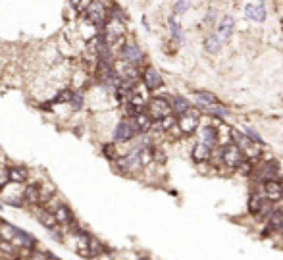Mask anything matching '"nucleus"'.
<instances>
[{
	"mask_svg": "<svg viewBox=\"0 0 283 260\" xmlns=\"http://www.w3.org/2000/svg\"><path fill=\"white\" fill-rule=\"evenodd\" d=\"M214 152H218L220 156V162H221V166L223 168H229V170H239V166L247 160L245 156H243V152L237 145H223V147H220L218 151L214 149Z\"/></svg>",
	"mask_w": 283,
	"mask_h": 260,
	"instance_id": "nucleus-1",
	"label": "nucleus"
},
{
	"mask_svg": "<svg viewBox=\"0 0 283 260\" xmlns=\"http://www.w3.org/2000/svg\"><path fill=\"white\" fill-rule=\"evenodd\" d=\"M114 164H116V168H118L120 172H124V173H133V172L143 170L141 149H139V147H135V149L127 151L126 154H120V156L114 160Z\"/></svg>",
	"mask_w": 283,
	"mask_h": 260,
	"instance_id": "nucleus-2",
	"label": "nucleus"
},
{
	"mask_svg": "<svg viewBox=\"0 0 283 260\" xmlns=\"http://www.w3.org/2000/svg\"><path fill=\"white\" fill-rule=\"evenodd\" d=\"M108 10H106V6L100 2V0H93L91 4H89L87 12L83 14V18L87 20L93 27H96V33H102V27H104V23L108 22Z\"/></svg>",
	"mask_w": 283,
	"mask_h": 260,
	"instance_id": "nucleus-3",
	"label": "nucleus"
},
{
	"mask_svg": "<svg viewBox=\"0 0 283 260\" xmlns=\"http://www.w3.org/2000/svg\"><path fill=\"white\" fill-rule=\"evenodd\" d=\"M33 208H35V218H37V222L43 226L44 229H46L54 239L64 241V229L58 226V222L54 220L52 212L46 210V208H43V206H33Z\"/></svg>",
	"mask_w": 283,
	"mask_h": 260,
	"instance_id": "nucleus-4",
	"label": "nucleus"
},
{
	"mask_svg": "<svg viewBox=\"0 0 283 260\" xmlns=\"http://www.w3.org/2000/svg\"><path fill=\"white\" fill-rule=\"evenodd\" d=\"M46 210H50L52 212V216L54 220L58 222V226L62 228V229H69L71 226H75L77 224V218L73 214V210L65 204V202H58V204H50V206H46Z\"/></svg>",
	"mask_w": 283,
	"mask_h": 260,
	"instance_id": "nucleus-5",
	"label": "nucleus"
},
{
	"mask_svg": "<svg viewBox=\"0 0 283 260\" xmlns=\"http://www.w3.org/2000/svg\"><path fill=\"white\" fill-rule=\"evenodd\" d=\"M145 112L153 118V122H158V120L172 114V106H170V100L166 97H153V98L147 100Z\"/></svg>",
	"mask_w": 283,
	"mask_h": 260,
	"instance_id": "nucleus-6",
	"label": "nucleus"
},
{
	"mask_svg": "<svg viewBox=\"0 0 283 260\" xmlns=\"http://www.w3.org/2000/svg\"><path fill=\"white\" fill-rule=\"evenodd\" d=\"M198 126H200V112L195 106L189 112H185L183 116H179L175 122V128L179 130L181 135H193L198 130Z\"/></svg>",
	"mask_w": 283,
	"mask_h": 260,
	"instance_id": "nucleus-7",
	"label": "nucleus"
},
{
	"mask_svg": "<svg viewBox=\"0 0 283 260\" xmlns=\"http://www.w3.org/2000/svg\"><path fill=\"white\" fill-rule=\"evenodd\" d=\"M112 137H114V143H129L135 137H139V131L135 128L133 120H131V118H126V120H122V122L116 124Z\"/></svg>",
	"mask_w": 283,
	"mask_h": 260,
	"instance_id": "nucleus-8",
	"label": "nucleus"
},
{
	"mask_svg": "<svg viewBox=\"0 0 283 260\" xmlns=\"http://www.w3.org/2000/svg\"><path fill=\"white\" fill-rule=\"evenodd\" d=\"M120 56H122V60H124L126 64L135 65V67L141 64L143 60H145V52H143V48H141V46H139L137 43H126V44H122Z\"/></svg>",
	"mask_w": 283,
	"mask_h": 260,
	"instance_id": "nucleus-9",
	"label": "nucleus"
},
{
	"mask_svg": "<svg viewBox=\"0 0 283 260\" xmlns=\"http://www.w3.org/2000/svg\"><path fill=\"white\" fill-rule=\"evenodd\" d=\"M251 175H256L258 181H272V179H280V168L274 162H262L260 166L254 164V170Z\"/></svg>",
	"mask_w": 283,
	"mask_h": 260,
	"instance_id": "nucleus-10",
	"label": "nucleus"
},
{
	"mask_svg": "<svg viewBox=\"0 0 283 260\" xmlns=\"http://www.w3.org/2000/svg\"><path fill=\"white\" fill-rule=\"evenodd\" d=\"M143 85L147 91H158L164 87V77L160 75V71L153 67V65H147L143 69Z\"/></svg>",
	"mask_w": 283,
	"mask_h": 260,
	"instance_id": "nucleus-11",
	"label": "nucleus"
},
{
	"mask_svg": "<svg viewBox=\"0 0 283 260\" xmlns=\"http://www.w3.org/2000/svg\"><path fill=\"white\" fill-rule=\"evenodd\" d=\"M262 191H264V198L270 200V202H280L283 198V185L280 179L264 181L262 183Z\"/></svg>",
	"mask_w": 283,
	"mask_h": 260,
	"instance_id": "nucleus-12",
	"label": "nucleus"
},
{
	"mask_svg": "<svg viewBox=\"0 0 283 260\" xmlns=\"http://www.w3.org/2000/svg\"><path fill=\"white\" fill-rule=\"evenodd\" d=\"M198 143L204 145V147H208L210 151H214V149L218 147V128L212 126V124L202 126L200 135H198Z\"/></svg>",
	"mask_w": 283,
	"mask_h": 260,
	"instance_id": "nucleus-13",
	"label": "nucleus"
},
{
	"mask_svg": "<svg viewBox=\"0 0 283 260\" xmlns=\"http://www.w3.org/2000/svg\"><path fill=\"white\" fill-rule=\"evenodd\" d=\"M233 29H235V20H233V16H229V14H225V16H221V20L218 23V39L220 41H229L231 39V35H233Z\"/></svg>",
	"mask_w": 283,
	"mask_h": 260,
	"instance_id": "nucleus-14",
	"label": "nucleus"
},
{
	"mask_svg": "<svg viewBox=\"0 0 283 260\" xmlns=\"http://www.w3.org/2000/svg\"><path fill=\"white\" fill-rule=\"evenodd\" d=\"M245 16H247L251 22H256V23L264 22V20H266V16H268L264 0H260L258 4H247V6H245Z\"/></svg>",
	"mask_w": 283,
	"mask_h": 260,
	"instance_id": "nucleus-15",
	"label": "nucleus"
},
{
	"mask_svg": "<svg viewBox=\"0 0 283 260\" xmlns=\"http://www.w3.org/2000/svg\"><path fill=\"white\" fill-rule=\"evenodd\" d=\"M6 179L10 183H27L29 181V170L25 166H8L6 168Z\"/></svg>",
	"mask_w": 283,
	"mask_h": 260,
	"instance_id": "nucleus-16",
	"label": "nucleus"
},
{
	"mask_svg": "<svg viewBox=\"0 0 283 260\" xmlns=\"http://www.w3.org/2000/svg\"><path fill=\"white\" fill-rule=\"evenodd\" d=\"M41 187L43 183H29L23 191V202L25 204H31V206H39V198H41Z\"/></svg>",
	"mask_w": 283,
	"mask_h": 260,
	"instance_id": "nucleus-17",
	"label": "nucleus"
},
{
	"mask_svg": "<svg viewBox=\"0 0 283 260\" xmlns=\"http://www.w3.org/2000/svg\"><path fill=\"white\" fill-rule=\"evenodd\" d=\"M195 102H196V110L202 108V106H212V104H221L220 98L210 93V91H195Z\"/></svg>",
	"mask_w": 283,
	"mask_h": 260,
	"instance_id": "nucleus-18",
	"label": "nucleus"
},
{
	"mask_svg": "<svg viewBox=\"0 0 283 260\" xmlns=\"http://www.w3.org/2000/svg\"><path fill=\"white\" fill-rule=\"evenodd\" d=\"M170 106H172V114H174L175 118L183 116L185 112H189V110L193 108V104H191L185 97H174V98L170 100Z\"/></svg>",
	"mask_w": 283,
	"mask_h": 260,
	"instance_id": "nucleus-19",
	"label": "nucleus"
},
{
	"mask_svg": "<svg viewBox=\"0 0 283 260\" xmlns=\"http://www.w3.org/2000/svg\"><path fill=\"white\" fill-rule=\"evenodd\" d=\"M67 106L71 110H81L85 106V93L81 89H73L71 91V97H69V102Z\"/></svg>",
	"mask_w": 283,
	"mask_h": 260,
	"instance_id": "nucleus-20",
	"label": "nucleus"
},
{
	"mask_svg": "<svg viewBox=\"0 0 283 260\" xmlns=\"http://www.w3.org/2000/svg\"><path fill=\"white\" fill-rule=\"evenodd\" d=\"M212 152L208 147H204V145H200V143H196L195 149H193V160L195 162H206V160H210L212 158Z\"/></svg>",
	"mask_w": 283,
	"mask_h": 260,
	"instance_id": "nucleus-21",
	"label": "nucleus"
},
{
	"mask_svg": "<svg viewBox=\"0 0 283 260\" xmlns=\"http://www.w3.org/2000/svg\"><path fill=\"white\" fill-rule=\"evenodd\" d=\"M283 226V212L282 210H272V214L268 216V229H272V231H278V229H282Z\"/></svg>",
	"mask_w": 283,
	"mask_h": 260,
	"instance_id": "nucleus-22",
	"label": "nucleus"
},
{
	"mask_svg": "<svg viewBox=\"0 0 283 260\" xmlns=\"http://www.w3.org/2000/svg\"><path fill=\"white\" fill-rule=\"evenodd\" d=\"M168 23H170V33H172V39H174L177 44H183V31H181V25L177 23V20H175L174 16L168 20Z\"/></svg>",
	"mask_w": 283,
	"mask_h": 260,
	"instance_id": "nucleus-23",
	"label": "nucleus"
},
{
	"mask_svg": "<svg viewBox=\"0 0 283 260\" xmlns=\"http://www.w3.org/2000/svg\"><path fill=\"white\" fill-rule=\"evenodd\" d=\"M200 110H204L206 114H210V116H214V118H218V120H223V118L227 116V110H225V106H221V104L202 106V108H198V112H200Z\"/></svg>",
	"mask_w": 283,
	"mask_h": 260,
	"instance_id": "nucleus-24",
	"label": "nucleus"
},
{
	"mask_svg": "<svg viewBox=\"0 0 283 260\" xmlns=\"http://www.w3.org/2000/svg\"><path fill=\"white\" fill-rule=\"evenodd\" d=\"M204 48H206V52H210V54L220 52V48H221V41L218 39V35H210V37H206V41H204Z\"/></svg>",
	"mask_w": 283,
	"mask_h": 260,
	"instance_id": "nucleus-25",
	"label": "nucleus"
},
{
	"mask_svg": "<svg viewBox=\"0 0 283 260\" xmlns=\"http://www.w3.org/2000/svg\"><path fill=\"white\" fill-rule=\"evenodd\" d=\"M241 133H243L247 139H251L254 145H258V147H264V139L260 137V133H258V131H254L252 128H247V126H245Z\"/></svg>",
	"mask_w": 283,
	"mask_h": 260,
	"instance_id": "nucleus-26",
	"label": "nucleus"
},
{
	"mask_svg": "<svg viewBox=\"0 0 283 260\" xmlns=\"http://www.w3.org/2000/svg\"><path fill=\"white\" fill-rule=\"evenodd\" d=\"M91 2H93V0H69L71 8H73V10L77 12V14H85Z\"/></svg>",
	"mask_w": 283,
	"mask_h": 260,
	"instance_id": "nucleus-27",
	"label": "nucleus"
},
{
	"mask_svg": "<svg viewBox=\"0 0 283 260\" xmlns=\"http://www.w3.org/2000/svg\"><path fill=\"white\" fill-rule=\"evenodd\" d=\"M189 6H191V0H177L174 4V18L175 16L185 14V12L189 10Z\"/></svg>",
	"mask_w": 283,
	"mask_h": 260,
	"instance_id": "nucleus-28",
	"label": "nucleus"
},
{
	"mask_svg": "<svg viewBox=\"0 0 283 260\" xmlns=\"http://www.w3.org/2000/svg\"><path fill=\"white\" fill-rule=\"evenodd\" d=\"M102 151H104V156H106V158H110L112 162H114V160L120 156V154L116 152V145H104V149H102Z\"/></svg>",
	"mask_w": 283,
	"mask_h": 260,
	"instance_id": "nucleus-29",
	"label": "nucleus"
},
{
	"mask_svg": "<svg viewBox=\"0 0 283 260\" xmlns=\"http://www.w3.org/2000/svg\"><path fill=\"white\" fill-rule=\"evenodd\" d=\"M4 202L6 204H10V206H18V208H22V206H25V202H23V198H14V196H8V198H4Z\"/></svg>",
	"mask_w": 283,
	"mask_h": 260,
	"instance_id": "nucleus-30",
	"label": "nucleus"
},
{
	"mask_svg": "<svg viewBox=\"0 0 283 260\" xmlns=\"http://www.w3.org/2000/svg\"><path fill=\"white\" fill-rule=\"evenodd\" d=\"M214 22H216V10H208V14H206V20H204V23L212 27V23H214Z\"/></svg>",
	"mask_w": 283,
	"mask_h": 260,
	"instance_id": "nucleus-31",
	"label": "nucleus"
},
{
	"mask_svg": "<svg viewBox=\"0 0 283 260\" xmlns=\"http://www.w3.org/2000/svg\"><path fill=\"white\" fill-rule=\"evenodd\" d=\"M93 260H114V259H112V255H110V251H106V253H102V255H98L96 259H93Z\"/></svg>",
	"mask_w": 283,
	"mask_h": 260,
	"instance_id": "nucleus-32",
	"label": "nucleus"
},
{
	"mask_svg": "<svg viewBox=\"0 0 283 260\" xmlns=\"http://www.w3.org/2000/svg\"><path fill=\"white\" fill-rule=\"evenodd\" d=\"M141 260H149V259H141Z\"/></svg>",
	"mask_w": 283,
	"mask_h": 260,
	"instance_id": "nucleus-33",
	"label": "nucleus"
}]
</instances>
